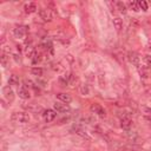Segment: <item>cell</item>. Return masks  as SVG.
Returning <instances> with one entry per match:
<instances>
[{
  "label": "cell",
  "mask_w": 151,
  "mask_h": 151,
  "mask_svg": "<svg viewBox=\"0 0 151 151\" xmlns=\"http://www.w3.org/2000/svg\"><path fill=\"white\" fill-rule=\"evenodd\" d=\"M11 119L15 123H21V124H25V123H28L29 122V116L25 112H13Z\"/></svg>",
  "instance_id": "obj_1"
},
{
  "label": "cell",
  "mask_w": 151,
  "mask_h": 151,
  "mask_svg": "<svg viewBox=\"0 0 151 151\" xmlns=\"http://www.w3.org/2000/svg\"><path fill=\"white\" fill-rule=\"evenodd\" d=\"M55 117H57V113H55L53 110H51V109H47V110H45V111L42 112V118H44V120H45L46 123L53 122V120L55 119Z\"/></svg>",
  "instance_id": "obj_2"
},
{
  "label": "cell",
  "mask_w": 151,
  "mask_h": 151,
  "mask_svg": "<svg viewBox=\"0 0 151 151\" xmlns=\"http://www.w3.org/2000/svg\"><path fill=\"white\" fill-rule=\"evenodd\" d=\"M91 112L94 113V114H98V116H100V117H104V116L106 114L105 109H104L101 105L97 104V103H94V104L91 105Z\"/></svg>",
  "instance_id": "obj_3"
},
{
  "label": "cell",
  "mask_w": 151,
  "mask_h": 151,
  "mask_svg": "<svg viewBox=\"0 0 151 151\" xmlns=\"http://www.w3.org/2000/svg\"><path fill=\"white\" fill-rule=\"evenodd\" d=\"M13 34L15 38H25L27 34V27L26 26H18L13 29Z\"/></svg>",
  "instance_id": "obj_4"
},
{
  "label": "cell",
  "mask_w": 151,
  "mask_h": 151,
  "mask_svg": "<svg viewBox=\"0 0 151 151\" xmlns=\"http://www.w3.org/2000/svg\"><path fill=\"white\" fill-rule=\"evenodd\" d=\"M39 17L44 21H51L52 20V13L50 12V9H46V8L39 9Z\"/></svg>",
  "instance_id": "obj_5"
},
{
  "label": "cell",
  "mask_w": 151,
  "mask_h": 151,
  "mask_svg": "<svg viewBox=\"0 0 151 151\" xmlns=\"http://www.w3.org/2000/svg\"><path fill=\"white\" fill-rule=\"evenodd\" d=\"M2 93H4V97L7 99V101H13V99H14V92H13V90L9 86H5L2 88Z\"/></svg>",
  "instance_id": "obj_6"
},
{
  "label": "cell",
  "mask_w": 151,
  "mask_h": 151,
  "mask_svg": "<svg viewBox=\"0 0 151 151\" xmlns=\"http://www.w3.org/2000/svg\"><path fill=\"white\" fill-rule=\"evenodd\" d=\"M54 110L60 112V113H66V112L70 111V106L66 103H55L54 104Z\"/></svg>",
  "instance_id": "obj_7"
},
{
  "label": "cell",
  "mask_w": 151,
  "mask_h": 151,
  "mask_svg": "<svg viewBox=\"0 0 151 151\" xmlns=\"http://www.w3.org/2000/svg\"><path fill=\"white\" fill-rule=\"evenodd\" d=\"M120 126H122L123 130L129 131V130L132 127V120H131L129 117H123L122 120H120Z\"/></svg>",
  "instance_id": "obj_8"
},
{
  "label": "cell",
  "mask_w": 151,
  "mask_h": 151,
  "mask_svg": "<svg viewBox=\"0 0 151 151\" xmlns=\"http://www.w3.org/2000/svg\"><path fill=\"white\" fill-rule=\"evenodd\" d=\"M18 94H19V97L21 99H28L31 97V93H29V91H28V88L26 86H20L18 88Z\"/></svg>",
  "instance_id": "obj_9"
},
{
  "label": "cell",
  "mask_w": 151,
  "mask_h": 151,
  "mask_svg": "<svg viewBox=\"0 0 151 151\" xmlns=\"http://www.w3.org/2000/svg\"><path fill=\"white\" fill-rule=\"evenodd\" d=\"M57 98H58L61 103H66V104H68V103L72 101V97H71L68 93H64V92L58 93V94H57Z\"/></svg>",
  "instance_id": "obj_10"
},
{
  "label": "cell",
  "mask_w": 151,
  "mask_h": 151,
  "mask_svg": "<svg viewBox=\"0 0 151 151\" xmlns=\"http://www.w3.org/2000/svg\"><path fill=\"white\" fill-rule=\"evenodd\" d=\"M24 11H25L26 13H28V14L34 13V12L37 11V5H35L34 2H27V4H25V6H24Z\"/></svg>",
  "instance_id": "obj_11"
},
{
  "label": "cell",
  "mask_w": 151,
  "mask_h": 151,
  "mask_svg": "<svg viewBox=\"0 0 151 151\" xmlns=\"http://www.w3.org/2000/svg\"><path fill=\"white\" fill-rule=\"evenodd\" d=\"M129 59H130V61H131L133 65H136V66H139V63H140V58L138 57V54H137L136 52H130V53H129Z\"/></svg>",
  "instance_id": "obj_12"
},
{
  "label": "cell",
  "mask_w": 151,
  "mask_h": 151,
  "mask_svg": "<svg viewBox=\"0 0 151 151\" xmlns=\"http://www.w3.org/2000/svg\"><path fill=\"white\" fill-rule=\"evenodd\" d=\"M40 60H41V55H40V53H39L38 51H34V53L31 55V61H32V64H33V65H37Z\"/></svg>",
  "instance_id": "obj_13"
},
{
  "label": "cell",
  "mask_w": 151,
  "mask_h": 151,
  "mask_svg": "<svg viewBox=\"0 0 151 151\" xmlns=\"http://www.w3.org/2000/svg\"><path fill=\"white\" fill-rule=\"evenodd\" d=\"M113 26L117 29V32H120L122 28H123V21H122V19L120 18H114L113 19Z\"/></svg>",
  "instance_id": "obj_14"
},
{
  "label": "cell",
  "mask_w": 151,
  "mask_h": 151,
  "mask_svg": "<svg viewBox=\"0 0 151 151\" xmlns=\"http://www.w3.org/2000/svg\"><path fill=\"white\" fill-rule=\"evenodd\" d=\"M73 129H74V131H76V133L77 134H79V136H81L83 138H88V136H87V133L79 126V125H73Z\"/></svg>",
  "instance_id": "obj_15"
},
{
  "label": "cell",
  "mask_w": 151,
  "mask_h": 151,
  "mask_svg": "<svg viewBox=\"0 0 151 151\" xmlns=\"http://www.w3.org/2000/svg\"><path fill=\"white\" fill-rule=\"evenodd\" d=\"M140 110H142L143 116L146 119H151V107H149V106H142Z\"/></svg>",
  "instance_id": "obj_16"
},
{
  "label": "cell",
  "mask_w": 151,
  "mask_h": 151,
  "mask_svg": "<svg viewBox=\"0 0 151 151\" xmlns=\"http://www.w3.org/2000/svg\"><path fill=\"white\" fill-rule=\"evenodd\" d=\"M70 78H71V74H64L59 78V83L63 85V86H66L68 83H70Z\"/></svg>",
  "instance_id": "obj_17"
},
{
  "label": "cell",
  "mask_w": 151,
  "mask_h": 151,
  "mask_svg": "<svg viewBox=\"0 0 151 151\" xmlns=\"http://www.w3.org/2000/svg\"><path fill=\"white\" fill-rule=\"evenodd\" d=\"M8 84H9V85H13V86L19 85V78H18V76L12 74V76L9 77V79H8Z\"/></svg>",
  "instance_id": "obj_18"
},
{
  "label": "cell",
  "mask_w": 151,
  "mask_h": 151,
  "mask_svg": "<svg viewBox=\"0 0 151 151\" xmlns=\"http://www.w3.org/2000/svg\"><path fill=\"white\" fill-rule=\"evenodd\" d=\"M42 73H44V71H42V68H40V67H33L32 68V74H34V76H37V77H41L42 76Z\"/></svg>",
  "instance_id": "obj_19"
},
{
  "label": "cell",
  "mask_w": 151,
  "mask_h": 151,
  "mask_svg": "<svg viewBox=\"0 0 151 151\" xmlns=\"http://www.w3.org/2000/svg\"><path fill=\"white\" fill-rule=\"evenodd\" d=\"M129 6H130V8L132 9V11H134V12H138L140 8H139V6H138V2H136V1H130L129 2Z\"/></svg>",
  "instance_id": "obj_20"
},
{
  "label": "cell",
  "mask_w": 151,
  "mask_h": 151,
  "mask_svg": "<svg viewBox=\"0 0 151 151\" xmlns=\"http://www.w3.org/2000/svg\"><path fill=\"white\" fill-rule=\"evenodd\" d=\"M116 5H117L119 12H122V13H125V12H126V6H125V4H123L122 1H118Z\"/></svg>",
  "instance_id": "obj_21"
},
{
  "label": "cell",
  "mask_w": 151,
  "mask_h": 151,
  "mask_svg": "<svg viewBox=\"0 0 151 151\" xmlns=\"http://www.w3.org/2000/svg\"><path fill=\"white\" fill-rule=\"evenodd\" d=\"M8 59H9V57H7L5 53L1 55V65L4 66V67H6L7 66V63H8Z\"/></svg>",
  "instance_id": "obj_22"
},
{
  "label": "cell",
  "mask_w": 151,
  "mask_h": 151,
  "mask_svg": "<svg viewBox=\"0 0 151 151\" xmlns=\"http://www.w3.org/2000/svg\"><path fill=\"white\" fill-rule=\"evenodd\" d=\"M138 6H139V8H142L143 11H146V9H147V2L144 1V0L138 1Z\"/></svg>",
  "instance_id": "obj_23"
},
{
  "label": "cell",
  "mask_w": 151,
  "mask_h": 151,
  "mask_svg": "<svg viewBox=\"0 0 151 151\" xmlns=\"http://www.w3.org/2000/svg\"><path fill=\"white\" fill-rule=\"evenodd\" d=\"M145 61H146V64L149 66H151V55H146L145 57Z\"/></svg>",
  "instance_id": "obj_24"
}]
</instances>
